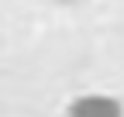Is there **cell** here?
Listing matches in <instances>:
<instances>
[{"label": "cell", "instance_id": "1", "mask_svg": "<svg viewBox=\"0 0 124 117\" xmlns=\"http://www.w3.org/2000/svg\"><path fill=\"white\" fill-rule=\"evenodd\" d=\"M66 117H124V107L117 96H107V93H86V96H76Z\"/></svg>", "mask_w": 124, "mask_h": 117}]
</instances>
